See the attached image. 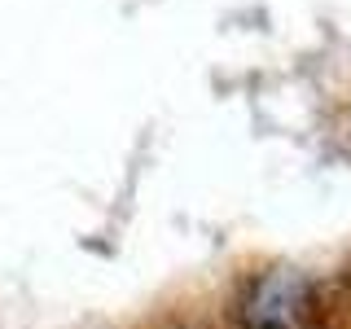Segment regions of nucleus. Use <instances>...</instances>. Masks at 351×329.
<instances>
[{"label":"nucleus","mask_w":351,"mask_h":329,"mask_svg":"<svg viewBox=\"0 0 351 329\" xmlns=\"http://www.w3.org/2000/svg\"><path fill=\"white\" fill-rule=\"evenodd\" d=\"M290 294H294L290 281H263L259 299L250 303V312H246V321L255 329H294L299 312L290 307Z\"/></svg>","instance_id":"obj_1"}]
</instances>
